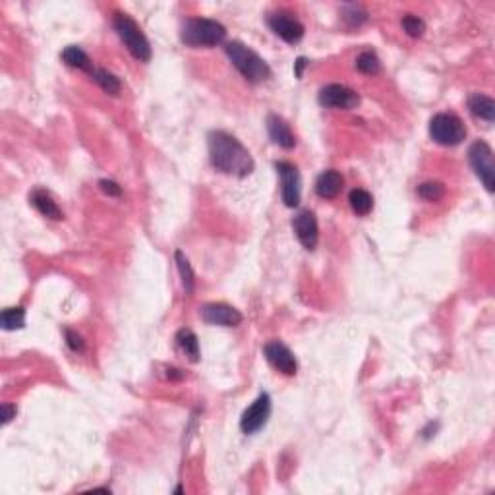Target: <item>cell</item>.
<instances>
[{
    "instance_id": "cell-1",
    "label": "cell",
    "mask_w": 495,
    "mask_h": 495,
    "mask_svg": "<svg viewBox=\"0 0 495 495\" xmlns=\"http://www.w3.org/2000/svg\"><path fill=\"white\" fill-rule=\"evenodd\" d=\"M207 145H209V161L221 170L223 175L244 176L252 175L254 170V159L244 145L238 142L234 135L223 130H213L207 135Z\"/></svg>"
},
{
    "instance_id": "cell-2",
    "label": "cell",
    "mask_w": 495,
    "mask_h": 495,
    "mask_svg": "<svg viewBox=\"0 0 495 495\" xmlns=\"http://www.w3.org/2000/svg\"><path fill=\"white\" fill-rule=\"evenodd\" d=\"M225 37H227L225 25L215 20H207V18H190L184 21L182 31H180L182 43L192 49L215 47L225 41Z\"/></svg>"
},
{
    "instance_id": "cell-3",
    "label": "cell",
    "mask_w": 495,
    "mask_h": 495,
    "mask_svg": "<svg viewBox=\"0 0 495 495\" xmlns=\"http://www.w3.org/2000/svg\"><path fill=\"white\" fill-rule=\"evenodd\" d=\"M225 51H227L230 62L234 64V68L246 78L248 82L259 83L271 76V68L267 66V62L263 60L256 51L248 49L246 45L238 41L227 43Z\"/></svg>"
},
{
    "instance_id": "cell-4",
    "label": "cell",
    "mask_w": 495,
    "mask_h": 495,
    "mask_svg": "<svg viewBox=\"0 0 495 495\" xmlns=\"http://www.w3.org/2000/svg\"><path fill=\"white\" fill-rule=\"evenodd\" d=\"M114 30L118 33V37L122 39V43L126 45V49L130 51V54L142 62H149L151 60V45L147 41V37L144 35L142 28L135 23L128 14H114Z\"/></svg>"
},
{
    "instance_id": "cell-5",
    "label": "cell",
    "mask_w": 495,
    "mask_h": 495,
    "mask_svg": "<svg viewBox=\"0 0 495 495\" xmlns=\"http://www.w3.org/2000/svg\"><path fill=\"white\" fill-rule=\"evenodd\" d=\"M430 135L435 144L453 147L466 138V128L456 114L439 113L430 120Z\"/></svg>"
},
{
    "instance_id": "cell-6",
    "label": "cell",
    "mask_w": 495,
    "mask_h": 495,
    "mask_svg": "<svg viewBox=\"0 0 495 495\" xmlns=\"http://www.w3.org/2000/svg\"><path fill=\"white\" fill-rule=\"evenodd\" d=\"M468 161L476 173V176L482 180L487 192L495 190V163L494 151L485 142H474L468 149Z\"/></svg>"
},
{
    "instance_id": "cell-7",
    "label": "cell",
    "mask_w": 495,
    "mask_h": 495,
    "mask_svg": "<svg viewBox=\"0 0 495 495\" xmlns=\"http://www.w3.org/2000/svg\"><path fill=\"white\" fill-rule=\"evenodd\" d=\"M320 103L327 109H342V111H351L360 104V95L340 83H329L325 87H321Z\"/></svg>"
},
{
    "instance_id": "cell-8",
    "label": "cell",
    "mask_w": 495,
    "mask_h": 495,
    "mask_svg": "<svg viewBox=\"0 0 495 495\" xmlns=\"http://www.w3.org/2000/svg\"><path fill=\"white\" fill-rule=\"evenodd\" d=\"M269 416H271V397L267 393H261L258 399L244 410L242 418H240V428L248 435L259 432L267 424Z\"/></svg>"
},
{
    "instance_id": "cell-9",
    "label": "cell",
    "mask_w": 495,
    "mask_h": 495,
    "mask_svg": "<svg viewBox=\"0 0 495 495\" xmlns=\"http://www.w3.org/2000/svg\"><path fill=\"white\" fill-rule=\"evenodd\" d=\"M278 176H280V194L287 207H296L300 204V173L296 166L287 161L275 163Z\"/></svg>"
},
{
    "instance_id": "cell-10",
    "label": "cell",
    "mask_w": 495,
    "mask_h": 495,
    "mask_svg": "<svg viewBox=\"0 0 495 495\" xmlns=\"http://www.w3.org/2000/svg\"><path fill=\"white\" fill-rule=\"evenodd\" d=\"M263 352H265V358L269 360V364L278 370L280 373L285 375H294L296 370H298V364H296V358L294 354L290 351L287 344L278 342V340H271L263 346Z\"/></svg>"
},
{
    "instance_id": "cell-11",
    "label": "cell",
    "mask_w": 495,
    "mask_h": 495,
    "mask_svg": "<svg viewBox=\"0 0 495 495\" xmlns=\"http://www.w3.org/2000/svg\"><path fill=\"white\" fill-rule=\"evenodd\" d=\"M292 228H294V232L298 236L300 244L306 250H314V248L318 246L320 227H318V219L309 209L300 211L298 215L292 219Z\"/></svg>"
},
{
    "instance_id": "cell-12",
    "label": "cell",
    "mask_w": 495,
    "mask_h": 495,
    "mask_svg": "<svg viewBox=\"0 0 495 495\" xmlns=\"http://www.w3.org/2000/svg\"><path fill=\"white\" fill-rule=\"evenodd\" d=\"M267 23L277 37L290 45L298 43L304 37V25L296 18H290V14H283V12L273 14V16H269Z\"/></svg>"
},
{
    "instance_id": "cell-13",
    "label": "cell",
    "mask_w": 495,
    "mask_h": 495,
    "mask_svg": "<svg viewBox=\"0 0 495 495\" xmlns=\"http://www.w3.org/2000/svg\"><path fill=\"white\" fill-rule=\"evenodd\" d=\"M201 318L209 325H223V327H236L242 323V314L228 304H206L201 308Z\"/></svg>"
},
{
    "instance_id": "cell-14",
    "label": "cell",
    "mask_w": 495,
    "mask_h": 495,
    "mask_svg": "<svg viewBox=\"0 0 495 495\" xmlns=\"http://www.w3.org/2000/svg\"><path fill=\"white\" fill-rule=\"evenodd\" d=\"M267 132L269 138L273 140V144H277L283 149H292L296 145V138L292 134L290 126L277 114H269Z\"/></svg>"
},
{
    "instance_id": "cell-15",
    "label": "cell",
    "mask_w": 495,
    "mask_h": 495,
    "mask_svg": "<svg viewBox=\"0 0 495 495\" xmlns=\"http://www.w3.org/2000/svg\"><path fill=\"white\" fill-rule=\"evenodd\" d=\"M342 184H344V178H342L340 173H337V170H325L316 180V192L323 199H335L340 194Z\"/></svg>"
},
{
    "instance_id": "cell-16",
    "label": "cell",
    "mask_w": 495,
    "mask_h": 495,
    "mask_svg": "<svg viewBox=\"0 0 495 495\" xmlns=\"http://www.w3.org/2000/svg\"><path fill=\"white\" fill-rule=\"evenodd\" d=\"M468 109L470 113L482 118V120H487V122H494L495 118V101L492 97L487 95H482V93H474L470 99H468Z\"/></svg>"
},
{
    "instance_id": "cell-17",
    "label": "cell",
    "mask_w": 495,
    "mask_h": 495,
    "mask_svg": "<svg viewBox=\"0 0 495 495\" xmlns=\"http://www.w3.org/2000/svg\"><path fill=\"white\" fill-rule=\"evenodd\" d=\"M31 204H33V207H35L41 215L54 219V221H60L62 219V211L58 209V206H56V201H54L45 190H35V192L31 194Z\"/></svg>"
},
{
    "instance_id": "cell-18",
    "label": "cell",
    "mask_w": 495,
    "mask_h": 495,
    "mask_svg": "<svg viewBox=\"0 0 495 495\" xmlns=\"http://www.w3.org/2000/svg\"><path fill=\"white\" fill-rule=\"evenodd\" d=\"M62 60L66 62L68 66L78 68V70H83V72L93 74V70H95L91 64V58L85 54L83 49L76 47V45H70V47H66V49L62 51Z\"/></svg>"
},
{
    "instance_id": "cell-19",
    "label": "cell",
    "mask_w": 495,
    "mask_h": 495,
    "mask_svg": "<svg viewBox=\"0 0 495 495\" xmlns=\"http://www.w3.org/2000/svg\"><path fill=\"white\" fill-rule=\"evenodd\" d=\"M176 342L178 346L186 352V356L192 362L199 360V342L194 331L190 329H180L176 333Z\"/></svg>"
},
{
    "instance_id": "cell-20",
    "label": "cell",
    "mask_w": 495,
    "mask_h": 495,
    "mask_svg": "<svg viewBox=\"0 0 495 495\" xmlns=\"http://www.w3.org/2000/svg\"><path fill=\"white\" fill-rule=\"evenodd\" d=\"M349 204H351L352 211L356 215H368L371 209H373V197H371L370 192L362 190V188H354L349 196Z\"/></svg>"
},
{
    "instance_id": "cell-21",
    "label": "cell",
    "mask_w": 495,
    "mask_h": 495,
    "mask_svg": "<svg viewBox=\"0 0 495 495\" xmlns=\"http://www.w3.org/2000/svg\"><path fill=\"white\" fill-rule=\"evenodd\" d=\"M91 76H93V80L101 85V89H103L104 93H109V95H118L120 89H122V83H120V80H118L114 74L109 72V70H103V68H95Z\"/></svg>"
},
{
    "instance_id": "cell-22",
    "label": "cell",
    "mask_w": 495,
    "mask_h": 495,
    "mask_svg": "<svg viewBox=\"0 0 495 495\" xmlns=\"http://www.w3.org/2000/svg\"><path fill=\"white\" fill-rule=\"evenodd\" d=\"M175 259H176V265H178V271H180V277H182V287H184L186 294H192V292H194V287H196V277H194L192 265H190L188 258H186L180 250L175 254Z\"/></svg>"
},
{
    "instance_id": "cell-23",
    "label": "cell",
    "mask_w": 495,
    "mask_h": 495,
    "mask_svg": "<svg viewBox=\"0 0 495 495\" xmlns=\"http://www.w3.org/2000/svg\"><path fill=\"white\" fill-rule=\"evenodd\" d=\"M0 323L4 331L21 329L25 325V309L18 306V308H6L0 316Z\"/></svg>"
},
{
    "instance_id": "cell-24",
    "label": "cell",
    "mask_w": 495,
    "mask_h": 495,
    "mask_svg": "<svg viewBox=\"0 0 495 495\" xmlns=\"http://www.w3.org/2000/svg\"><path fill=\"white\" fill-rule=\"evenodd\" d=\"M356 68L362 74H377L382 70V62L377 58V54L371 51H364L356 58Z\"/></svg>"
},
{
    "instance_id": "cell-25",
    "label": "cell",
    "mask_w": 495,
    "mask_h": 495,
    "mask_svg": "<svg viewBox=\"0 0 495 495\" xmlns=\"http://www.w3.org/2000/svg\"><path fill=\"white\" fill-rule=\"evenodd\" d=\"M418 196L426 201H439L445 196V186L441 182H424L418 188Z\"/></svg>"
},
{
    "instance_id": "cell-26",
    "label": "cell",
    "mask_w": 495,
    "mask_h": 495,
    "mask_svg": "<svg viewBox=\"0 0 495 495\" xmlns=\"http://www.w3.org/2000/svg\"><path fill=\"white\" fill-rule=\"evenodd\" d=\"M402 28H404V31H406L410 37H422L424 31H426V23H424V20H420L418 16L406 14V16L402 18Z\"/></svg>"
},
{
    "instance_id": "cell-27",
    "label": "cell",
    "mask_w": 495,
    "mask_h": 495,
    "mask_svg": "<svg viewBox=\"0 0 495 495\" xmlns=\"http://www.w3.org/2000/svg\"><path fill=\"white\" fill-rule=\"evenodd\" d=\"M344 20L349 21L351 25H360V23H364V21L368 20V14L362 10L360 6L351 4V6H346V12H344Z\"/></svg>"
},
{
    "instance_id": "cell-28",
    "label": "cell",
    "mask_w": 495,
    "mask_h": 495,
    "mask_svg": "<svg viewBox=\"0 0 495 495\" xmlns=\"http://www.w3.org/2000/svg\"><path fill=\"white\" fill-rule=\"evenodd\" d=\"M99 188L103 190L107 196H111V197H120V196H122V188L116 184V182H113V180H107V178L99 180Z\"/></svg>"
},
{
    "instance_id": "cell-29",
    "label": "cell",
    "mask_w": 495,
    "mask_h": 495,
    "mask_svg": "<svg viewBox=\"0 0 495 495\" xmlns=\"http://www.w3.org/2000/svg\"><path fill=\"white\" fill-rule=\"evenodd\" d=\"M64 335H66V342H68V346H70L72 351H83V339L78 333H74L72 329H66Z\"/></svg>"
},
{
    "instance_id": "cell-30",
    "label": "cell",
    "mask_w": 495,
    "mask_h": 495,
    "mask_svg": "<svg viewBox=\"0 0 495 495\" xmlns=\"http://www.w3.org/2000/svg\"><path fill=\"white\" fill-rule=\"evenodd\" d=\"M16 416V406H12V404H2V424H8Z\"/></svg>"
},
{
    "instance_id": "cell-31",
    "label": "cell",
    "mask_w": 495,
    "mask_h": 495,
    "mask_svg": "<svg viewBox=\"0 0 495 495\" xmlns=\"http://www.w3.org/2000/svg\"><path fill=\"white\" fill-rule=\"evenodd\" d=\"M308 64V60L304 58V56H300L298 60H296V70H294V74L298 76V78H302V70H304V66Z\"/></svg>"
}]
</instances>
